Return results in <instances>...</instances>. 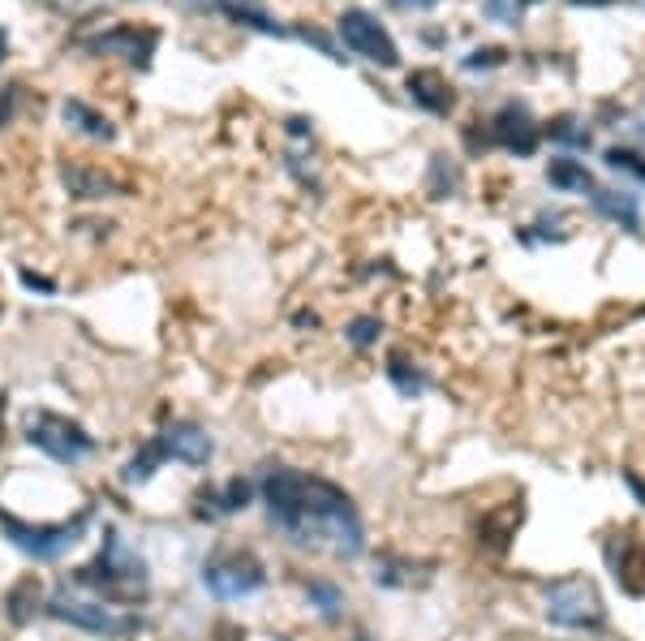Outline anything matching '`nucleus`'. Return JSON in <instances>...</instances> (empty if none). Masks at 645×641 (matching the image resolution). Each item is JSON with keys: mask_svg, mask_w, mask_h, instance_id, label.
Returning a JSON list of instances; mask_svg holds the SVG:
<instances>
[{"mask_svg": "<svg viewBox=\"0 0 645 641\" xmlns=\"http://www.w3.org/2000/svg\"><path fill=\"white\" fill-rule=\"evenodd\" d=\"M263 504L271 525H280L301 547L327 538L332 551L344 555V560L366 551V525L336 482L301 474V469L289 465H271L263 474Z\"/></svg>", "mask_w": 645, "mask_h": 641, "instance_id": "nucleus-1", "label": "nucleus"}, {"mask_svg": "<svg viewBox=\"0 0 645 641\" xmlns=\"http://www.w3.org/2000/svg\"><path fill=\"white\" fill-rule=\"evenodd\" d=\"M74 581H78V586H86V590H95V594H104V603H117V598H121V603H129V598L147 594V564L121 547L117 530H108L99 560L78 568Z\"/></svg>", "mask_w": 645, "mask_h": 641, "instance_id": "nucleus-2", "label": "nucleus"}, {"mask_svg": "<svg viewBox=\"0 0 645 641\" xmlns=\"http://www.w3.org/2000/svg\"><path fill=\"white\" fill-rule=\"evenodd\" d=\"M542 611L547 620L559 624V629H572V633H598L607 624V603L590 577H559L542 590Z\"/></svg>", "mask_w": 645, "mask_h": 641, "instance_id": "nucleus-3", "label": "nucleus"}, {"mask_svg": "<svg viewBox=\"0 0 645 641\" xmlns=\"http://www.w3.org/2000/svg\"><path fill=\"white\" fill-rule=\"evenodd\" d=\"M86 521H91V508H82L74 521H61V525H26L13 512H0V530L9 534V543L26 555H35V560H56L61 551H69L82 538Z\"/></svg>", "mask_w": 645, "mask_h": 641, "instance_id": "nucleus-4", "label": "nucleus"}, {"mask_svg": "<svg viewBox=\"0 0 645 641\" xmlns=\"http://www.w3.org/2000/svg\"><path fill=\"white\" fill-rule=\"evenodd\" d=\"M48 611L56 620H65V624H78V629L86 633H99V637H121V633H134L142 629V620L138 616H125L121 607H112L104 603V598H74V594H56Z\"/></svg>", "mask_w": 645, "mask_h": 641, "instance_id": "nucleus-5", "label": "nucleus"}, {"mask_svg": "<svg viewBox=\"0 0 645 641\" xmlns=\"http://www.w3.org/2000/svg\"><path fill=\"white\" fill-rule=\"evenodd\" d=\"M203 586L215 594V598H224V603H233V598H250L267 586V573H263V564L254 560V555L246 551H224V555H215V560L203 564Z\"/></svg>", "mask_w": 645, "mask_h": 641, "instance_id": "nucleus-6", "label": "nucleus"}, {"mask_svg": "<svg viewBox=\"0 0 645 641\" xmlns=\"http://www.w3.org/2000/svg\"><path fill=\"white\" fill-rule=\"evenodd\" d=\"M26 439H31L39 452H48L52 461H65V465H74L95 452V439L86 435L78 422L56 418V413H35L31 426H26Z\"/></svg>", "mask_w": 645, "mask_h": 641, "instance_id": "nucleus-7", "label": "nucleus"}, {"mask_svg": "<svg viewBox=\"0 0 645 641\" xmlns=\"http://www.w3.org/2000/svg\"><path fill=\"white\" fill-rule=\"evenodd\" d=\"M336 31L344 39V48H353L357 56H366V61H375L383 69H396L400 65V48L392 44V35L383 31L379 18H370L366 9H344Z\"/></svg>", "mask_w": 645, "mask_h": 641, "instance_id": "nucleus-8", "label": "nucleus"}, {"mask_svg": "<svg viewBox=\"0 0 645 641\" xmlns=\"http://www.w3.org/2000/svg\"><path fill=\"white\" fill-rule=\"evenodd\" d=\"M538 138H542V130H538L534 112H529L521 99H508V104L491 117V142L504 147L508 155H534Z\"/></svg>", "mask_w": 645, "mask_h": 641, "instance_id": "nucleus-9", "label": "nucleus"}, {"mask_svg": "<svg viewBox=\"0 0 645 641\" xmlns=\"http://www.w3.org/2000/svg\"><path fill=\"white\" fill-rule=\"evenodd\" d=\"M160 35L155 31H138V26H112L108 35L86 39V52H104V56H125L134 69H147Z\"/></svg>", "mask_w": 645, "mask_h": 641, "instance_id": "nucleus-10", "label": "nucleus"}, {"mask_svg": "<svg viewBox=\"0 0 645 641\" xmlns=\"http://www.w3.org/2000/svg\"><path fill=\"white\" fill-rule=\"evenodd\" d=\"M160 448H164V457L172 461H185V465H207L211 461V435L203 431V426H194V422H172L168 431L160 435Z\"/></svg>", "mask_w": 645, "mask_h": 641, "instance_id": "nucleus-11", "label": "nucleus"}, {"mask_svg": "<svg viewBox=\"0 0 645 641\" xmlns=\"http://www.w3.org/2000/svg\"><path fill=\"white\" fill-rule=\"evenodd\" d=\"M405 91H409L413 104L435 112V117L452 112V104H456V91L448 87V78H443L439 69H413V74L405 78Z\"/></svg>", "mask_w": 645, "mask_h": 641, "instance_id": "nucleus-12", "label": "nucleus"}, {"mask_svg": "<svg viewBox=\"0 0 645 641\" xmlns=\"http://www.w3.org/2000/svg\"><path fill=\"white\" fill-rule=\"evenodd\" d=\"M61 117L69 130H78L82 138H95V142H112L117 138V130H112V121L104 117V112H95L86 99H65L61 104Z\"/></svg>", "mask_w": 645, "mask_h": 641, "instance_id": "nucleus-13", "label": "nucleus"}, {"mask_svg": "<svg viewBox=\"0 0 645 641\" xmlns=\"http://www.w3.org/2000/svg\"><path fill=\"white\" fill-rule=\"evenodd\" d=\"M547 181L559 194H594L598 190L590 168H585L581 160H572V155H555V160L547 164Z\"/></svg>", "mask_w": 645, "mask_h": 641, "instance_id": "nucleus-14", "label": "nucleus"}, {"mask_svg": "<svg viewBox=\"0 0 645 641\" xmlns=\"http://www.w3.org/2000/svg\"><path fill=\"white\" fill-rule=\"evenodd\" d=\"M211 9H220L224 18H233L237 26H250V31H263V35H289L284 26L271 18V13L258 5V0H215Z\"/></svg>", "mask_w": 645, "mask_h": 641, "instance_id": "nucleus-15", "label": "nucleus"}, {"mask_svg": "<svg viewBox=\"0 0 645 641\" xmlns=\"http://www.w3.org/2000/svg\"><path fill=\"white\" fill-rule=\"evenodd\" d=\"M594 207L602 211L607 220H620L628 233L641 229V207H637V194H624V190H594Z\"/></svg>", "mask_w": 645, "mask_h": 641, "instance_id": "nucleus-16", "label": "nucleus"}, {"mask_svg": "<svg viewBox=\"0 0 645 641\" xmlns=\"http://www.w3.org/2000/svg\"><path fill=\"white\" fill-rule=\"evenodd\" d=\"M61 181H65V190L74 198H112L117 194V181L95 173V168H65Z\"/></svg>", "mask_w": 645, "mask_h": 641, "instance_id": "nucleus-17", "label": "nucleus"}, {"mask_svg": "<svg viewBox=\"0 0 645 641\" xmlns=\"http://www.w3.org/2000/svg\"><path fill=\"white\" fill-rule=\"evenodd\" d=\"M306 598H310V607H319V616H327V620H336L340 607H344V594L332 586V581H310Z\"/></svg>", "mask_w": 645, "mask_h": 641, "instance_id": "nucleus-18", "label": "nucleus"}, {"mask_svg": "<svg viewBox=\"0 0 645 641\" xmlns=\"http://www.w3.org/2000/svg\"><path fill=\"white\" fill-rule=\"evenodd\" d=\"M160 461H164V448H160V439H155V444H147L134 461L125 465V482H147L155 469H160Z\"/></svg>", "mask_w": 645, "mask_h": 641, "instance_id": "nucleus-19", "label": "nucleus"}, {"mask_svg": "<svg viewBox=\"0 0 645 641\" xmlns=\"http://www.w3.org/2000/svg\"><path fill=\"white\" fill-rule=\"evenodd\" d=\"M26 598H39V581H35V577L18 581V586L9 590V598H5L9 620H13V624H26V620H31V607H26Z\"/></svg>", "mask_w": 645, "mask_h": 641, "instance_id": "nucleus-20", "label": "nucleus"}, {"mask_svg": "<svg viewBox=\"0 0 645 641\" xmlns=\"http://www.w3.org/2000/svg\"><path fill=\"white\" fill-rule=\"evenodd\" d=\"M602 160H607V168H615V173H633L637 181H645V155L633 147H611Z\"/></svg>", "mask_w": 645, "mask_h": 641, "instance_id": "nucleus-21", "label": "nucleus"}, {"mask_svg": "<svg viewBox=\"0 0 645 641\" xmlns=\"http://www.w3.org/2000/svg\"><path fill=\"white\" fill-rule=\"evenodd\" d=\"M547 134L555 142H568V147H590V130H581V121L577 117H555L547 125Z\"/></svg>", "mask_w": 645, "mask_h": 641, "instance_id": "nucleus-22", "label": "nucleus"}, {"mask_svg": "<svg viewBox=\"0 0 645 641\" xmlns=\"http://www.w3.org/2000/svg\"><path fill=\"white\" fill-rule=\"evenodd\" d=\"M387 375H392V383H396V388L405 392V396H418V392L426 388V379L418 375V370H409L400 353H392V362H387Z\"/></svg>", "mask_w": 645, "mask_h": 641, "instance_id": "nucleus-23", "label": "nucleus"}, {"mask_svg": "<svg viewBox=\"0 0 645 641\" xmlns=\"http://www.w3.org/2000/svg\"><path fill=\"white\" fill-rule=\"evenodd\" d=\"M211 504H220V512H237V508H246V504H250V482L233 478V482L224 487V495H211Z\"/></svg>", "mask_w": 645, "mask_h": 641, "instance_id": "nucleus-24", "label": "nucleus"}, {"mask_svg": "<svg viewBox=\"0 0 645 641\" xmlns=\"http://www.w3.org/2000/svg\"><path fill=\"white\" fill-rule=\"evenodd\" d=\"M482 13L504 26H516V18H521V0H482Z\"/></svg>", "mask_w": 645, "mask_h": 641, "instance_id": "nucleus-25", "label": "nucleus"}, {"mask_svg": "<svg viewBox=\"0 0 645 641\" xmlns=\"http://www.w3.org/2000/svg\"><path fill=\"white\" fill-rule=\"evenodd\" d=\"M379 332H383L379 319H370V315H362V319L349 323V340H353V345H375Z\"/></svg>", "mask_w": 645, "mask_h": 641, "instance_id": "nucleus-26", "label": "nucleus"}, {"mask_svg": "<svg viewBox=\"0 0 645 641\" xmlns=\"http://www.w3.org/2000/svg\"><path fill=\"white\" fill-rule=\"evenodd\" d=\"M495 65H504V48H478L465 56V69H495Z\"/></svg>", "mask_w": 645, "mask_h": 641, "instance_id": "nucleus-27", "label": "nucleus"}, {"mask_svg": "<svg viewBox=\"0 0 645 641\" xmlns=\"http://www.w3.org/2000/svg\"><path fill=\"white\" fill-rule=\"evenodd\" d=\"M301 39H310V44H314V48H319L323 56H332V61H344V56L336 52V44H332V39H327L323 31H314V26H310V31H301Z\"/></svg>", "mask_w": 645, "mask_h": 641, "instance_id": "nucleus-28", "label": "nucleus"}, {"mask_svg": "<svg viewBox=\"0 0 645 641\" xmlns=\"http://www.w3.org/2000/svg\"><path fill=\"white\" fill-rule=\"evenodd\" d=\"M18 95H22V87H9V91H5V104H0V125H9L13 108H18Z\"/></svg>", "mask_w": 645, "mask_h": 641, "instance_id": "nucleus-29", "label": "nucleus"}, {"mask_svg": "<svg viewBox=\"0 0 645 641\" xmlns=\"http://www.w3.org/2000/svg\"><path fill=\"white\" fill-rule=\"evenodd\" d=\"M22 284H26V289H39V293H52V289H56L52 280H43V276H35V272H22Z\"/></svg>", "mask_w": 645, "mask_h": 641, "instance_id": "nucleus-30", "label": "nucleus"}, {"mask_svg": "<svg viewBox=\"0 0 645 641\" xmlns=\"http://www.w3.org/2000/svg\"><path fill=\"white\" fill-rule=\"evenodd\" d=\"M400 9H430V5H439V0H396Z\"/></svg>", "mask_w": 645, "mask_h": 641, "instance_id": "nucleus-31", "label": "nucleus"}, {"mask_svg": "<svg viewBox=\"0 0 645 641\" xmlns=\"http://www.w3.org/2000/svg\"><path fill=\"white\" fill-rule=\"evenodd\" d=\"M572 5H585V9H594V5H615V0H572Z\"/></svg>", "mask_w": 645, "mask_h": 641, "instance_id": "nucleus-32", "label": "nucleus"}, {"mask_svg": "<svg viewBox=\"0 0 645 641\" xmlns=\"http://www.w3.org/2000/svg\"><path fill=\"white\" fill-rule=\"evenodd\" d=\"M271 641H289V637H271Z\"/></svg>", "mask_w": 645, "mask_h": 641, "instance_id": "nucleus-33", "label": "nucleus"}]
</instances>
